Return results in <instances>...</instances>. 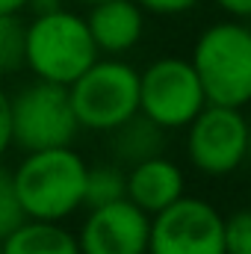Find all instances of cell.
<instances>
[{
  "mask_svg": "<svg viewBox=\"0 0 251 254\" xmlns=\"http://www.w3.org/2000/svg\"><path fill=\"white\" fill-rule=\"evenodd\" d=\"M0 254H3V243H0Z\"/></svg>",
  "mask_w": 251,
  "mask_h": 254,
  "instance_id": "cell-24",
  "label": "cell"
},
{
  "mask_svg": "<svg viewBox=\"0 0 251 254\" xmlns=\"http://www.w3.org/2000/svg\"><path fill=\"white\" fill-rule=\"evenodd\" d=\"M74 3H80V6H92V3H101V0H74Z\"/></svg>",
  "mask_w": 251,
  "mask_h": 254,
  "instance_id": "cell-23",
  "label": "cell"
},
{
  "mask_svg": "<svg viewBox=\"0 0 251 254\" xmlns=\"http://www.w3.org/2000/svg\"><path fill=\"white\" fill-rule=\"evenodd\" d=\"M89 163L71 148L24 151V160L12 169L15 192L27 219L63 222L83 207Z\"/></svg>",
  "mask_w": 251,
  "mask_h": 254,
  "instance_id": "cell-1",
  "label": "cell"
},
{
  "mask_svg": "<svg viewBox=\"0 0 251 254\" xmlns=\"http://www.w3.org/2000/svg\"><path fill=\"white\" fill-rule=\"evenodd\" d=\"M189 63L195 68L207 104L246 110L251 104V27L228 18L204 27Z\"/></svg>",
  "mask_w": 251,
  "mask_h": 254,
  "instance_id": "cell-3",
  "label": "cell"
},
{
  "mask_svg": "<svg viewBox=\"0 0 251 254\" xmlns=\"http://www.w3.org/2000/svg\"><path fill=\"white\" fill-rule=\"evenodd\" d=\"M27 6H33V0H0V15H21Z\"/></svg>",
  "mask_w": 251,
  "mask_h": 254,
  "instance_id": "cell-21",
  "label": "cell"
},
{
  "mask_svg": "<svg viewBox=\"0 0 251 254\" xmlns=\"http://www.w3.org/2000/svg\"><path fill=\"white\" fill-rule=\"evenodd\" d=\"M246 163H251V122H249V145H246Z\"/></svg>",
  "mask_w": 251,
  "mask_h": 254,
  "instance_id": "cell-22",
  "label": "cell"
},
{
  "mask_svg": "<svg viewBox=\"0 0 251 254\" xmlns=\"http://www.w3.org/2000/svg\"><path fill=\"white\" fill-rule=\"evenodd\" d=\"M68 98L80 130L110 133L139 113V71L125 60H95L71 86Z\"/></svg>",
  "mask_w": 251,
  "mask_h": 254,
  "instance_id": "cell-4",
  "label": "cell"
},
{
  "mask_svg": "<svg viewBox=\"0 0 251 254\" xmlns=\"http://www.w3.org/2000/svg\"><path fill=\"white\" fill-rule=\"evenodd\" d=\"M228 18H237V21H249L251 18V0H213Z\"/></svg>",
  "mask_w": 251,
  "mask_h": 254,
  "instance_id": "cell-20",
  "label": "cell"
},
{
  "mask_svg": "<svg viewBox=\"0 0 251 254\" xmlns=\"http://www.w3.org/2000/svg\"><path fill=\"white\" fill-rule=\"evenodd\" d=\"M3 254H80L77 234H71L60 222L24 219L3 240Z\"/></svg>",
  "mask_w": 251,
  "mask_h": 254,
  "instance_id": "cell-12",
  "label": "cell"
},
{
  "mask_svg": "<svg viewBox=\"0 0 251 254\" xmlns=\"http://www.w3.org/2000/svg\"><path fill=\"white\" fill-rule=\"evenodd\" d=\"M80 133L68 86L36 80L12 98V145L21 151L63 148Z\"/></svg>",
  "mask_w": 251,
  "mask_h": 254,
  "instance_id": "cell-6",
  "label": "cell"
},
{
  "mask_svg": "<svg viewBox=\"0 0 251 254\" xmlns=\"http://www.w3.org/2000/svg\"><path fill=\"white\" fill-rule=\"evenodd\" d=\"M225 254H251V207L225 216Z\"/></svg>",
  "mask_w": 251,
  "mask_h": 254,
  "instance_id": "cell-17",
  "label": "cell"
},
{
  "mask_svg": "<svg viewBox=\"0 0 251 254\" xmlns=\"http://www.w3.org/2000/svg\"><path fill=\"white\" fill-rule=\"evenodd\" d=\"M181 195H187V175L166 154L148 157L127 169V198L148 216L166 210Z\"/></svg>",
  "mask_w": 251,
  "mask_h": 254,
  "instance_id": "cell-11",
  "label": "cell"
},
{
  "mask_svg": "<svg viewBox=\"0 0 251 254\" xmlns=\"http://www.w3.org/2000/svg\"><path fill=\"white\" fill-rule=\"evenodd\" d=\"M24 219H27V216H24L21 201H18V192H15L12 169H3V166H0V240H3L6 234H12Z\"/></svg>",
  "mask_w": 251,
  "mask_h": 254,
  "instance_id": "cell-16",
  "label": "cell"
},
{
  "mask_svg": "<svg viewBox=\"0 0 251 254\" xmlns=\"http://www.w3.org/2000/svg\"><path fill=\"white\" fill-rule=\"evenodd\" d=\"M89 33L98 54L119 57L133 51L145 36V12L136 0H101L89 6Z\"/></svg>",
  "mask_w": 251,
  "mask_h": 254,
  "instance_id": "cell-10",
  "label": "cell"
},
{
  "mask_svg": "<svg viewBox=\"0 0 251 254\" xmlns=\"http://www.w3.org/2000/svg\"><path fill=\"white\" fill-rule=\"evenodd\" d=\"M184 130H187L189 163L198 172L210 178H225L246 163L249 119L243 110L204 104V110Z\"/></svg>",
  "mask_w": 251,
  "mask_h": 254,
  "instance_id": "cell-8",
  "label": "cell"
},
{
  "mask_svg": "<svg viewBox=\"0 0 251 254\" xmlns=\"http://www.w3.org/2000/svg\"><path fill=\"white\" fill-rule=\"evenodd\" d=\"M151 216L130 198L89 207L77 231L80 254H148Z\"/></svg>",
  "mask_w": 251,
  "mask_h": 254,
  "instance_id": "cell-9",
  "label": "cell"
},
{
  "mask_svg": "<svg viewBox=\"0 0 251 254\" xmlns=\"http://www.w3.org/2000/svg\"><path fill=\"white\" fill-rule=\"evenodd\" d=\"M98 57L86 18L71 9H39L36 18L24 24V65L36 80L71 86Z\"/></svg>",
  "mask_w": 251,
  "mask_h": 254,
  "instance_id": "cell-2",
  "label": "cell"
},
{
  "mask_svg": "<svg viewBox=\"0 0 251 254\" xmlns=\"http://www.w3.org/2000/svg\"><path fill=\"white\" fill-rule=\"evenodd\" d=\"M24 65V24L18 15H0V74Z\"/></svg>",
  "mask_w": 251,
  "mask_h": 254,
  "instance_id": "cell-15",
  "label": "cell"
},
{
  "mask_svg": "<svg viewBox=\"0 0 251 254\" xmlns=\"http://www.w3.org/2000/svg\"><path fill=\"white\" fill-rule=\"evenodd\" d=\"M12 148V98L0 89V160Z\"/></svg>",
  "mask_w": 251,
  "mask_h": 254,
  "instance_id": "cell-19",
  "label": "cell"
},
{
  "mask_svg": "<svg viewBox=\"0 0 251 254\" xmlns=\"http://www.w3.org/2000/svg\"><path fill=\"white\" fill-rule=\"evenodd\" d=\"M127 198V172L119 163H101L89 166L86 172V192H83V207H101L110 201Z\"/></svg>",
  "mask_w": 251,
  "mask_h": 254,
  "instance_id": "cell-14",
  "label": "cell"
},
{
  "mask_svg": "<svg viewBox=\"0 0 251 254\" xmlns=\"http://www.w3.org/2000/svg\"><path fill=\"white\" fill-rule=\"evenodd\" d=\"M113 133V151H116V160L122 166H133V163H142L148 157H157L163 154L166 148V130L157 127L151 119H145L142 113H136L133 119H127L125 125H119Z\"/></svg>",
  "mask_w": 251,
  "mask_h": 254,
  "instance_id": "cell-13",
  "label": "cell"
},
{
  "mask_svg": "<svg viewBox=\"0 0 251 254\" xmlns=\"http://www.w3.org/2000/svg\"><path fill=\"white\" fill-rule=\"evenodd\" d=\"M204 104V86L184 57H160L139 71V113L166 133L184 130Z\"/></svg>",
  "mask_w": 251,
  "mask_h": 254,
  "instance_id": "cell-5",
  "label": "cell"
},
{
  "mask_svg": "<svg viewBox=\"0 0 251 254\" xmlns=\"http://www.w3.org/2000/svg\"><path fill=\"white\" fill-rule=\"evenodd\" d=\"M142 6L145 15H160V18H175L184 15L189 9H195L201 0H136Z\"/></svg>",
  "mask_w": 251,
  "mask_h": 254,
  "instance_id": "cell-18",
  "label": "cell"
},
{
  "mask_svg": "<svg viewBox=\"0 0 251 254\" xmlns=\"http://www.w3.org/2000/svg\"><path fill=\"white\" fill-rule=\"evenodd\" d=\"M148 254H225V216L204 198L181 195L151 216Z\"/></svg>",
  "mask_w": 251,
  "mask_h": 254,
  "instance_id": "cell-7",
  "label": "cell"
}]
</instances>
